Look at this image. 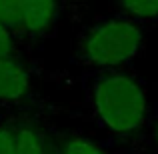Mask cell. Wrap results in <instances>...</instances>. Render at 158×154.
Returning <instances> with one entry per match:
<instances>
[{"label":"cell","mask_w":158,"mask_h":154,"mask_svg":"<svg viewBox=\"0 0 158 154\" xmlns=\"http://www.w3.org/2000/svg\"><path fill=\"white\" fill-rule=\"evenodd\" d=\"M14 136V154H46L42 138L32 128H18Z\"/></svg>","instance_id":"obj_5"},{"label":"cell","mask_w":158,"mask_h":154,"mask_svg":"<svg viewBox=\"0 0 158 154\" xmlns=\"http://www.w3.org/2000/svg\"><path fill=\"white\" fill-rule=\"evenodd\" d=\"M12 50H14V44L10 38V28L0 22V56H12Z\"/></svg>","instance_id":"obj_9"},{"label":"cell","mask_w":158,"mask_h":154,"mask_svg":"<svg viewBox=\"0 0 158 154\" xmlns=\"http://www.w3.org/2000/svg\"><path fill=\"white\" fill-rule=\"evenodd\" d=\"M0 154H14V136L10 130H0Z\"/></svg>","instance_id":"obj_10"},{"label":"cell","mask_w":158,"mask_h":154,"mask_svg":"<svg viewBox=\"0 0 158 154\" xmlns=\"http://www.w3.org/2000/svg\"><path fill=\"white\" fill-rule=\"evenodd\" d=\"M126 12L138 18H154L158 16V0H118Z\"/></svg>","instance_id":"obj_7"},{"label":"cell","mask_w":158,"mask_h":154,"mask_svg":"<svg viewBox=\"0 0 158 154\" xmlns=\"http://www.w3.org/2000/svg\"><path fill=\"white\" fill-rule=\"evenodd\" d=\"M28 90V74L10 56H0V100H18Z\"/></svg>","instance_id":"obj_3"},{"label":"cell","mask_w":158,"mask_h":154,"mask_svg":"<svg viewBox=\"0 0 158 154\" xmlns=\"http://www.w3.org/2000/svg\"><path fill=\"white\" fill-rule=\"evenodd\" d=\"M92 100L100 124L116 134L142 128L146 120V96L136 80L124 74H106L94 82Z\"/></svg>","instance_id":"obj_1"},{"label":"cell","mask_w":158,"mask_h":154,"mask_svg":"<svg viewBox=\"0 0 158 154\" xmlns=\"http://www.w3.org/2000/svg\"><path fill=\"white\" fill-rule=\"evenodd\" d=\"M142 46V30L126 18H114L92 28L82 44L88 64L112 68L132 60Z\"/></svg>","instance_id":"obj_2"},{"label":"cell","mask_w":158,"mask_h":154,"mask_svg":"<svg viewBox=\"0 0 158 154\" xmlns=\"http://www.w3.org/2000/svg\"><path fill=\"white\" fill-rule=\"evenodd\" d=\"M64 154H104V152L88 138H72L66 144Z\"/></svg>","instance_id":"obj_8"},{"label":"cell","mask_w":158,"mask_h":154,"mask_svg":"<svg viewBox=\"0 0 158 154\" xmlns=\"http://www.w3.org/2000/svg\"><path fill=\"white\" fill-rule=\"evenodd\" d=\"M156 144H158V126H156Z\"/></svg>","instance_id":"obj_11"},{"label":"cell","mask_w":158,"mask_h":154,"mask_svg":"<svg viewBox=\"0 0 158 154\" xmlns=\"http://www.w3.org/2000/svg\"><path fill=\"white\" fill-rule=\"evenodd\" d=\"M56 16V0H22V26L28 32H42Z\"/></svg>","instance_id":"obj_4"},{"label":"cell","mask_w":158,"mask_h":154,"mask_svg":"<svg viewBox=\"0 0 158 154\" xmlns=\"http://www.w3.org/2000/svg\"><path fill=\"white\" fill-rule=\"evenodd\" d=\"M0 22L8 28L22 26V0H0Z\"/></svg>","instance_id":"obj_6"}]
</instances>
